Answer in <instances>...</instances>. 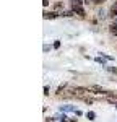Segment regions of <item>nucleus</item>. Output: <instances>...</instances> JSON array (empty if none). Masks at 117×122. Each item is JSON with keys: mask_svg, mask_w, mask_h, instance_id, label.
I'll return each instance as SVG.
<instances>
[{"mask_svg": "<svg viewBox=\"0 0 117 122\" xmlns=\"http://www.w3.org/2000/svg\"><path fill=\"white\" fill-rule=\"evenodd\" d=\"M62 109H65V111H77L75 107H72V106H63Z\"/></svg>", "mask_w": 117, "mask_h": 122, "instance_id": "nucleus-6", "label": "nucleus"}, {"mask_svg": "<svg viewBox=\"0 0 117 122\" xmlns=\"http://www.w3.org/2000/svg\"><path fill=\"white\" fill-rule=\"evenodd\" d=\"M72 8H73V11H75V13H78L80 16H85V10L81 8V7H77V5H72Z\"/></svg>", "mask_w": 117, "mask_h": 122, "instance_id": "nucleus-1", "label": "nucleus"}, {"mask_svg": "<svg viewBox=\"0 0 117 122\" xmlns=\"http://www.w3.org/2000/svg\"><path fill=\"white\" fill-rule=\"evenodd\" d=\"M116 15H117V2L111 7V16H116Z\"/></svg>", "mask_w": 117, "mask_h": 122, "instance_id": "nucleus-3", "label": "nucleus"}, {"mask_svg": "<svg viewBox=\"0 0 117 122\" xmlns=\"http://www.w3.org/2000/svg\"><path fill=\"white\" fill-rule=\"evenodd\" d=\"M109 28H111V33H112L114 36H117V21H114V23H112Z\"/></svg>", "mask_w": 117, "mask_h": 122, "instance_id": "nucleus-2", "label": "nucleus"}, {"mask_svg": "<svg viewBox=\"0 0 117 122\" xmlns=\"http://www.w3.org/2000/svg\"><path fill=\"white\" fill-rule=\"evenodd\" d=\"M106 0H94V3H104Z\"/></svg>", "mask_w": 117, "mask_h": 122, "instance_id": "nucleus-8", "label": "nucleus"}, {"mask_svg": "<svg viewBox=\"0 0 117 122\" xmlns=\"http://www.w3.org/2000/svg\"><path fill=\"white\" fill-rule=\"evenodd\" d=\"M81 0H72V5H77V7H81Z\"/></svg>", "mask_w": 117, "mask_h": 122, "instance_id": "nucleus-5", "label": "nucleus"}, {"mask_svg": "<svg viewBox=\"0 0 117 122\" xmlns=\"http://www.w3.org/2000/svg\"><path fill=\"white\" fill-rule=\"evenodd\" d=\"M86 116H88V119H94V112H88Z\"/></svg>", "mask_w": 117, "mask_h": 122, "instance_id": "nucleus-7", "label": "nucleus"}, {"mask_svg": "<svg viewBox=\"0 0 117 122\" xmlns=\"http://www.w3.org/2000/svg\"><path fill=\"white\" fill-rule=\"evenodd\" d=\"M57 16V13H54V11H50V13H44V18H55Z\"/></svg>", "mask_w": 117, "mask_h": 122, "instance_id": "nucleus-4", "label": "nucleus"}]
</instances>
